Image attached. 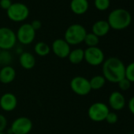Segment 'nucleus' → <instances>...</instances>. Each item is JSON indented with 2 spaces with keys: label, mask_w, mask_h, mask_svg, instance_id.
I'll list each match as a JSON object with an SVG mask.
<instances>
[{
  "label": "nucleus",
  "mask_w": 134,
  "mask_h": 134,
  "mask_svg": "<svg viewBox=\"0 0 134 134\" xmlns=\"http://www.w3.org/2000/svg\"><path fill=\"white\" fill-rule=\"evenodd\" d=\"M8 18L15 22H21L27 19L29 15V10L28 7L21 3H14L7 10Z\"/></svg>",
  "instance_id": "4"
},
{
  "label": "nucleus",
  "mask_w": 134,
  "mask_h": 134,
  "mask_svg": "<svg viewBox=\"0 0 134 134\" xmlns=\"http://www.w3.org/2000/svg\"><path fill=\"white\" fill-rule=\"evenodd\" d=\"M110 29L114 30H123L128 28L132 22V15L125 9L118 8L112 10L107 18Z\"/></svg>",
  "instance_id": "2"
},
{
  "label": "nucleus",
  "mask_w": 134,
  "mask_h": 134,
  "mask_svg": "<svg viewBox=\"0 0 134 134\" xmlns=\"http://www.w3.org/2000/svg\"><path fill=\"white\" fill-rule=\"evenodd\" d=\"M0 134H7V133H5V132H0Z\"/></svg>",
  "instance_id": "31"
},
{
  "label": "nucleus",
  "mask_w": 134,
  "mask_h": 134,
  "mask_svg": "<svg viewBox=\"0 0 134 134\" xmlns=\"http://www.w3.org/2000/svg\"><path fill=\"white\" fill-rule=\"evenodd\" d=\"M84 42L88 46V47H97V45L99 44V38L97 36H96L95 34H93L92 32L87 33Z\"/></svg>",
  "instance_id": "21"
},
{
  "label": "nucleus",
  "mask_w": 134,
  "mask_h": 134,
  "mask_svg": "<svg viewBox=\"0 0 134 134\" xmlns=\"http://www.w3.org/2000/svg\"><path fill=\"white\" fill-rule=\"evenodd\" d=\"M84 59L90 65L97 66L103 63L104 53L98 47H88L86 50H85Z\"/></svg>",
  "instance_id": "8"
},
{
  "label": "nucleus",
  "mask_w": 134,
  "mask_h": 134,
  "mask_svg": "<svg viewBox=\"0 0 134 134\" xmlns=\"http://www.w3.org/2000/svg\"><path fill=\"white\" fill-rule=\"evenodd\" d=\"M34 51L36 53V54L43 57V56H47L50 53L51 47L47 43L44 42H39L35 45Z\"/></svg>",
  "instance_id": "20"
},
{
  "label": "nucleus",
  "mask_w": 134,
  "mask_h": 134,
  "mask_svg": "<svg viewBox=\"0 0 134 134\" xmlns=\"http://www.w3.org/2000/svg\"><path fill=\"white\" fill-rule=\"evenodd\" d=\"M89 7L88 0H71L70 9L77 15L85 14Z\"/></svg>",
  "instance_id": "16"
},
{
  "label": "nucleus",
  "mask_w": 134,
  "mask_h": 134,
  "mask_svg": "<svg viewBox=\"0 0 134 134\" xmlns=\"http://www.w3.org/2000/svg\"><path fill=\"white\" fill-rule=\"evenodd\" d=\"M11 61V54L8 51H2L0 53V62L8 64Z\"/></svg>",
  "instance_id": "24"
},
{
  "label": "nucleus",
  "mask_w": 134,
  "mask_h": 134,
  "mask_svg": "<svg viewBox=\"0 0 134 134\" xmlns=\"http://www.w3.org/2000/svg\"><path fill=\"white\" fill-rule=\"evenodd\" d=\"M30 25H32V27L33 28V29L35 31H37V30L40 29L41 27H42V23L39 20H34V21H32Z\"/></svg>",
  "instance_id": "29"
},
{
  "label": "nucleus",
  "mask_w": 134,
  "mask_h": 134,
  "mask_svg": "<svg viewBox=\"0 0 134 134\" xmlns=\"http://www.w3.org/2000/svg\"><path fill=\"white\" fill-rule=\"evenodd\" d=\"M118 84V86L121 91H127L131 87V82L128 79H126L125 77L121 79Z\"/></svg>",
  "instance_id": "25"
},
{
  "label": "nucleus",
  "mask_w": 134,
  "mask_h": 134,
  "mask_svg": "<svg viewBox=\"0 0 134 134\" xmlns=\"http://www.w3.org/2000/svg\"><path fill=\"white\" fill-rule=\"evenodd\" d=\"M87 31L80 24H74L67 28L65 32L64 40L70 45H77L84 42Z\"/></svg>",
  "instance_id": "3"
},
{
  "label": "nucleus",
  "mask_w": 134,
  "mask_h": 134,
  "mask_svg": "<svg viewBox=\"0 0 134 134\" xmlns=\"http://www.w3.org/2000/svg\"><path fill=\"white\" fill-rule=\"evenodd\" d=\"M94 5L98 10H107L110 5V0H95Z\"/></svg>",
  "instance_id": "23"
},
{
  "label": "nucleus",
  "mask_w": 134,
  "mask_h": 134,
  "mask_svg": "<svg viewBox=\"0 0 134 134\" xmlns=\"http://www.w3.org/2000/svg\"><path fill=\"white\" fill-rule=\"evenodd\" d=\"M19 62L22 68L25 70H31L36 65V58L30 52H23L19 58Z\"/></svg>",
  "instance_id": "17"
},
{
  "label": "nucleus",
  "mask_w": 134,
  "mask_h": 134,
  "mask_svg": "<svg viewBox=\"0 0 134 134\" xmlns=\"http://www.w3.org/2000/svg\"><path fill=\"white\" fill-rule=\"evenodd\" d=\"M128 106H129V109L130 112L134 115V96H132L129 99Z\"/></svg>",
  "instance_id": "30"
},
{
  "label": "nucleus",
  "mask_w": 134,
  "mask_h": 134,
  "mask_svg": "<svg viewBox=\"0 0 134 134\" xmlns=\"http://www.w3.org/2000/svg\"><path fill=\"white\" fill-rule=\"evenodd\" d=\"M110 112L108 107L101 102H96L92 104L88 110L89 118L96 122L105 121L108 113Z\"/></svg>",
  "instance_id": "5"
},
{
  "label": "nucleus",
  "mask_w": 134,
  "mask_h": 134,
  "mask_svg": "<svg viewBox=\"0 0 134 134\" xmlns=\"http://www.w3.org/2000/svg\"><path fill=\"white\" fill-rule=\"evenodd\" d=\"M17 41L15 32L10 28H0V48L2 51H9L14 47Z\"/></svg>",
  "instance_id": "6"
},
{
  "label": "nucleus",
  "mask_w": 134,
  "mask_h": 134,
  "mask_svg": "<svg viewBox=\"0 0 134 134\" xmlns=\"http://www.w3.org/2000/svg\"><path fill=\"white\" fill-rule=\"evenodd\" d=\"M1 51H2V50H1V48H0V53H1Z\"/></svg>",
  "instance_id": "32"
},
{
  "label": "nucleus",
  "mask_w": 134,
  "mask_h": 134,
  "mask_svg": "<svg viewBox=\"0 0 134 134\" xmlns=\"http://www.w3.org/2000/svg\"><path fill=\"white\" fill-rule=\"evenodd\" d=\"M70 88L78 96H87L92 91L89 81L81 76H77L71 80Z\"/></svg>",
  "instance_id": "7"
},
{
  "label": "nucleus",
  "mask_w": 134,
  "mask_h": 134,
  "mask_svg": "<svg viewBox=\"0 0 134 134\" xmlns=\"http://www.w3.org/2000/svg\"><path fill=\"white\" fill-rule=\"evenodd\" d=\"M109 124H115L117 121H118V115H117V114L116 113H114V112H109L108 113V114H107V118H106V119H105Z\"/></svg>",
  "instance_id": "26"
},
{
  "label": "nucleus",
  "mask_w": 134,
  "mask_h": 134,
  "mask_svg": "<svg viewBox=\"0 0 134 134\" xmlns=\"http://www.w3.org/2000/svg\"><path fill=\"white\" fill-rule=\"evenodd\" d=\"M110 107L114 110H121L125 105V99L120 92H113L108 99Z\"/></svg>",
  "instance_id": "13"
},
{
  "label": "nucleus",
  "mask_w": 134,
  "mask_h": 134,
  "mask_svg": "<svg viewBox=\"0 0 134 134\" xmlns=\"http://www.w3.org/2000/svg\"><path fill=\"white\" fill-rule=\"evenodd\" d=\"M32 129V122L29 118L19 117L12 123L10 130L13 134H29Z\"/></svg>",
  "instance_id": "10"
},
{
  "label": "nucleus",
  "mask_w": 134,
  "mask_h": 134,
  "mask_svg": "<svg viewBox=\"0 0 134 134\" xmlns=\"http://www.w3.org/2000/svg\"><path fill=\"white\" fill-rule=\"evenodd\" d=\"M125 77L128 79L131 83L134 82V62L129 63L127 66H125Z\"/></svg>",
  "instance_id": "22"
},
{
  "label": "nucleus",
  "mask_w": 134,
  "mask_h": 134,
  "mask_svg": "<svg viewBox=\"0 0 134 134\" xmlns=\"http://www.w3.org/2000/svg\"><path fill=\"white\" fill-rule=\"evenodd\" d=\"M84 56H85V51L81 48H77L73 51H70L68 58L72 64L77 65L80 64L84 60Z\"/></svg>",
  "instance_id": "18"
},
{
  "label": "nucleus",
  "mask_w": 134,
  "mask_h": 134,
  "mask_svg": "<svg viewBox=\"0 0 134 134\" xmlns=\"http://www.w3.org/2000/svg\"><path fill=\"white\" fill-rule=\"evenodd\" d=\"M16 77V71L10 65H5L0 70V82L7 85L14 81Z\"/></svg>",
  "instance_id": "14"
},
{
  "label": "nucleus",
  "mask_w": 134,
  "mask_h": 134,
  "mask_svg": "<svg viewBox=\"0 0 134 134\" xmlns=\"http://www.w3.org/2000/svg\"><path fill=\"white\" fill-rule=\"evenodd\" d=\"M17 40L22 44L28 45L32 43L36 37V31L30 24H23L21 25L16 34Z\"/></svg>",
  "instance_id": "9"
},
{
  "label": "nucleus",
  "mask_w": 134,
  "mask_h": 134,
  "mask_svg": "<svg viewBox=\"0 0 134 134\" xmlns=\"http://www.w3.org/2000/svg\"><path fill=\"white\" fill-rule=\"evenodd\" d=\"M110 29V27L107 22V21L99 20L96 21L92 28V33L97 36L99 38L106 36Z\"/></svg>",
  "instance_id": "15"
},
{
  "label": "nucleus",
  "mask_w": 134,
  "mask_h": 134,
  "mask_svg": "<svg viewBox=\"0 0 134 134\" xmlns=\"http://www.w3.org/2000/svg\"><path fill=\"white\" fill-rule=\"evenodd\" d=\"M7 125V119L3 114H0V132H2L5 130Z\"/></svg>",
  "instance_id": "28"
},
{
  "label": "nucleus",
  "mask_w": 134,
  "mask_h": 134,
  "mask_svg": "<svg viewBox=\"0 0 134 134\" xmlns=\"http://www.w3.org/2000/svg\"><path fill=\"white\" fill-rule=\"evenodd\" d=\"M53 53L59 58H68L70 52V45L64 39H56L51 46Z\"/></svg>",
  "instance_id": "11"
},
{
  "label": "nucleus",
  "mask_w": 134,
  "mask_h": 134,
  "mask_svg": "<svg viewBox=\"0 0 134 134\" xmlns=\"http://www.w3.org/2000/svg\"><path fill=\"white\" fill-rule=\"evenodd\" d=\"M12 4L13 3L11 0H0V7L3 10H8Z\"/></svg>",
  "instance_id": "27"
},
{
  "label": "nucleus",
  "mask_w": 134,
  "mask_h": 134,
  "mask_svg": "<svg viewBox=\"0 0 134 134\" xmlns=\"http://www.w3.org/2000/svg\"><path fill=\"white\" fill-rule=\"evenodd\" d=\"M125 65L121 59L110 57L103 63V76L111 83H118L125 77Z\"/></svg>",
  "instance_id": "1"
},
{
  "label": "nucleus",
  "mask_w": 134,
  "mask_h": 134,
  "mask_svg": "<svg viewBox=\"0 0 134 134\" xmlns=\"http://www.w3.org/2000/svg\"><path fill=\"white\" fill-rule=\"evenodd\" d=\"M92 90H99L106 84V79L102 75H96L91 78L89 81Z\"/></svg>",
  "instance_id": "19"
},
{
  "label": "nucleus",
  "mask_w": 134,
  "mask_h": 134,
  "mask_svg": "<svg viewBox=\"0 0 134 134\" xmlns=\"http://www.w3.org/2000/svg\"><path fill=\"white\" fill-rule=\"evenodd\" d=\"M132 134H134V133H132Z\"/></svg>",
  "instance_id": "33"
},
{
  "label": "nucleus",
  "mask_w": 134,
  "mask_h": 134,
  "mask_svg": "<svg viewBox=\"0 0 134 134\" xmlns=\"http://www.w3.org/2000/svg\"><path fill=\"white\" fill-rule=\"evenodd\" d=\"M18 105V99L16 96L10 92L3 94L0 98V107L7 112L14 110Z\"/></svg>",
  "instance_id": "12"
}]
</instances>
